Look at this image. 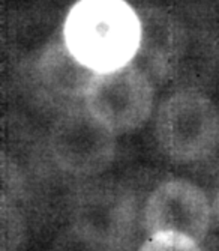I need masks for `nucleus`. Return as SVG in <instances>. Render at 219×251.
Masks as SVG:
<instances>
[{"instance_id":"6e6552de","label":"nucleus","mask_w":219,"mask_h":251,"mask_svg":"<svg viewBox=\"0 0 219 251\" xmlns=\"http://www.w3.org/2000/svg\"><path fill=\"white\" fill-rule=\"evenodd\" d=\"M140 251H201L197 241L180 233H156L140 248Z\"/></svg>"},{"instance_id":"0eeeda50","label":"nucleus","mask_w":219,"mask_h":251,"mask_svg":"<svg viewBox=\"0 0 219 251\" xmlns=\"http://www.w3.org/2000/svg\"><path fill=\"white\" fill-rule=\"evenodd\" d=\"M141 21V42L138 57L147 71L165 77L176 68L185 50V33L180 23L168 12L149 8L138 12Z\"/></svg>"},{"instance_id":"f03ea898","label":"nucleus","mask_w":219,"mask_h":251,"mask_svg":"<svg viewBox=\"0 0 219 251\" xmlns=\"http://www.w3.org/2000/svg\"><path fill=\"white\" fill-rule=\"evenodd\" d=\"M162 151L176 161H198L219 146V108L203 94L183 90L162 102L156 116Z\"/></svg>"},{"instance_id":"1a4fd4ad","label":"nucleus","mask_w":219,"mask_h":251,"mask_svg":"<svg viewBox=\"0 0 219 251\" xmlns=\"http://www.w3.org/2000/svg\"><path fill=\"white\" fill-rule=\"evenodd\" d=\"M24 56L12 42L0 36V78H15L24 73Z\"/></svg>"},{"instance_id":"7ed1b4c3","label":"nucleus","mask_w":219,"mask_h":251,"mask_svg":"<svg viewBox=\"0 0 219 251\" xmlns=\"http://www.w3.org/2000/svg\"><path fill=\"white\" fill-rule=\"evenodd\" d=\"M84 107L114 134L134 131L152 113V81L134 63L111 73L93 74L84 95Z\"/></svg>"},{"instance_id":"423d86ee","label":"nucleus","mask_w":219,"mask_h":251,"mask_svg":"<svg viewBox=\"0 0 219 251\" xmlns=\"http://www.w3.org/2000/svg\"><path fill=\"white\" fill-rule=\"evenodd\" d=\"M35 81L44 94L62 102L84 100L93 73L83 66L62 39L45 45L33 65Z\"/></svg>"},{"instance_id":"20e7f679","label":"nucleus","mask_w":219,"mask_h":251,"mask_svg":"<svg viewBox=\"0 0 219 251\" xmlns=\"http://www.w3.org/2000/svg\"><path fill=\"white\" fill-rule=\"evenodd\" d=\"M146 229L150 235L180 233L201 241L210 224V204L201 188L183 179L168 180L147 200Z\"/></svg>"},{"instance_id":"f257e3e1","label":"nucleus","mask_w":219,"mask_h":251,"mask_svg":"<svg viewBox=\"0 0 219 251\" xmlns=\"http://www.w3.org/2000/svg\"><path fill=\"white\" fill-rule=\"evenodd\" d=\"M62 38L89 71L111 73L137 57L141 21L126 0H78L63 23Z\"/></svg>"},{"instance_id":"39448f33","label":"nucleus","mask_w":219,"mask_h":251,"mask_svg":"<svg viewBox=\"0 0 219 251\" xmlns=\"http://www.w3.org/2000/svg\"><path fill=\"white\" fill-rule=\"evenodd\" d=\"M51 146L59 163L68 170H101L114 151V132L96 121L87 108L71 107L53 128Z\"/></svg>"},{"instance_id":"9b49d317","label":"nucleus","mask_w":219,"mask_h":251,"mask_svg":"<svg viewBox=\"0 0 219 251\" xmlns=\"http://www.w3.org/2000/svg\"><path fill=\"white\" fill-rule=\"evenodd\" d=\"M216 214H218V218H219V193H218V197H216Z\"/></svg>"},{"instance_id":"9d476101","label":"nucleus","mask_w":219,"mask_h":251,"mask_svg":"<svg viewBox=\"0 0 219 251\" xmlns=\"http://www.w3.org/2000/svg\"><path fill=\"white\" fill-rule=\"evenodd\" d=\"M39 9V0H0V20L11 25L24 23Z\"/></svg>"}]
</instances>
